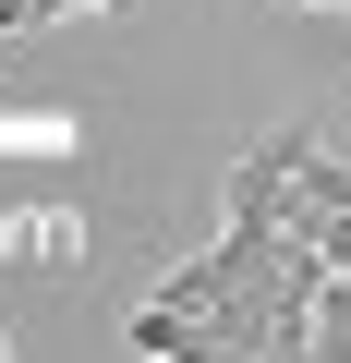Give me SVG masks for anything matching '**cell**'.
<instances>
[{"instance_id": "1", "label": "cell", "mask_w": 351, "mask_h": 363, "mask_svg": "<svg viewBox=\"0 0 351 363\" xmlns=\"http://www.w3.org/2000/svg\"><path fill=\"white\" fill-rule=\"evenodd\" d=\"M327 218H351V157L303 145V169H291V230H327Z\"/></svg>"}, {"instance_id": "2", "label": "cell", "mask_w": 351, "mask_h": 363, "mask_svg": "<svg viewBox=\"0 0 351 363\" xmlns=\"http://www.w3.org/2000/svg\"><path fill=\"white\" fill-rule=\"evenodd\" d=\"M133 351H145V363H194L206 327H194V315H169V303H133Z\"/></svg>"}, {"instance_id": "3", "label": "cell", "mask_w": 351, "mask_h": 363, "mask_svg": "<svg viewBox=\"0 0 351 363\" xmlns=\"http://www.w3.org/2000/svg\"><path fill=\"white\" fill-rule=\"evenodd\" d=\"M61 13H121V0H37V25H61Z\"/></svg>"}, {"instance_id": "4", "label": "cell", "mask_w": 351, "mask_h": 363, "mask_svg": "<svg viewBox=\"0 0 351 363\" xmlns=\"http://www.w3.org/2000/svg\"><path fill=\"white\" fill-rule=\"evenodd\" d=\"M339 13H351V0H339Z\"/></svg>"}]
</instances>
